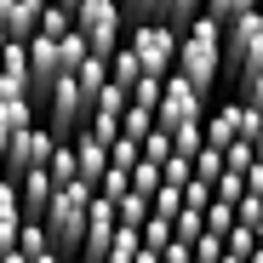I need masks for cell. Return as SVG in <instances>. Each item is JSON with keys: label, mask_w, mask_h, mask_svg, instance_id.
Masks as SVG:
<instances>
[{"label": "cell", "mask_w": 263, "mask_h": 263, "mask_svg": "<svg viewBox=\"0 0 263 263\" xmlns=\"http://www.w3.org/2000/svg\"><path fill=\"white\" fill-rule=\"evenodd\" d=\"M223 252H229V257H252V252H257V229H252V223H235V229L223 235Z\"/></svg>", "instance_id": "obj_23"}, {"label": "cell", "mask_w": 263, "mask_h": 263, "mask_svg": "<svg viewBox=\"0 0 263 263\" xmlns=\"http://www.w3.org/2000/svg\"><path fill=\"white\" fill-rule=\"evenodd\" d=\"M138 74H143V69H138V58H132V52H126V40H120V52L109 58V80H115V86H126V98H132Z\"/></svg>", "instance_id": "obj_19"}, {"label": "cell", "mask_w": 263, "mask_h": 263, "mask_svg": "<svg viewBox=\"0 0 263 263\" xmlns=\"http://www.w3.org/2000/svg\"><path fill=\"white\" fill-rule=\"evenodd\" d=\"M206 229H212V235H229V229H235V206L212 195V206H206Z\"/></svg>", "instance_id": "obj_29"}, {"label": "cell", "mask_w": 263, "mask_h": 263, "mask_svg": "<svg viewBox=\"0 0 263 263\" xmlns=\"http://www.w3.org/2000/svg\"><path fill=\"white\" fill-rule=\"evenodd\" d=\"M189 166H195V178H206V183H217V178H223V149H212V143H206V149H200V155H195Z\"/></svg>", "instance_id": "obj_27"}, {"label": "cell", "mask_w": 263, "mask_h": 263, "mask_svg": "<svg viewBox=\"0 0 263 263\" xmlns=\"http://www.w3.org/2000/svg\"><path fill=\"white\" fill-rule=\"evenodd\" d=\"M200 12H206V0H160V23H172V29H189Z\"/></svg>", "instance_id": "obj_18"}, {"label": "cell", "mask_w": 263, "mask_h": 263, "mask_svg": "<svg viewBox=\"0 0 263 263\" xmlns=\"http://www.w3.org/2000/svg\"><path fill=\"white\" fill-rule=\"evenodd\" d=\"M0 263H29V257H23V252L12 246V252H0Z\"/></svg>", "instance_id": "obj_42"}, {"label": "cell", "mask_w": 263, "mask_h": 263, "mask_svg": "<svg viewBox=\"0 0 263 263\" xmlns=\"http://www.w3.org/2000/svg\"><path fill=\"white\" fill-rule=\"evenodd\" d=\"M40 115L23 103V98H0V172H6V155H12V143L23 138V132L34 126Z\"/></svg>", "instance_id": "obj_10"}, {"label": "cell", "mask_w": 263, "mask_h": 263, "mask_svg": "<svg viewBox=\"0 0 263 263\" xmlns=\"http://www.w3.org/2000/svg\"><path fill=\"white\" fill-rule=\"evenodd\" d=\"M120 132H126V138H149V132H155V109H138V103H126V115H120Z\"/></svg>", "instance_id": "obj_21"}, {"label": "cell", "mask_w": 263, "mask_h": 263, "mask_svg": "<svg viewBox=\"0 0 263 263\" xmlns=\"http://www.w3.org/2000/svg\"><path fill=\"white\" fill-rule=\"evenodd\" d=\"M143 160V149H138V138H126V132H120V138L109 143V166H120V172H132V166H138Z\"/></svg>", "instance_id": "obj_24"}, {"label": "cell", "mask_w": 263, "mask_h": 263, "mask_svg": "<svg viewBox=\"0 0 263 263\" xmlns=\"http://www.w3.org/2000/svg\"><path fill=\"white\" fill-rule=\"evenodd\" d=\"M217 263H246V257H229V252H223V257H217Z\"/></svg>", "instance_id": "obj_44"}, {"label": "cell", "mask_w": 263, "mask_h": 263, "mask_svg": "<svg viewBox=\"0 0 263 263\" xmlns=\"http://www.w3.org/2000/svg\"><path fill=\"white\" fill-rule=\"evenodd\" d=\"M126 189H132V172H120V166H109L103 178H98V195H103V200H120Z\"/></svg>", "instance_id": "obj_31"}, {"label": "cell", "mask_w": 263, "mask_h": 263, "mask_svg": "<svg viewBox=\"0 0 263 263\" xmlns=\"http://www.w3.org/2000/svg\"><path fill=\"white\" fill-rule=\"evenodd\" d=\"M235 98H240L246 109H263V69H257V74H246V80L235 86Z\"/></svg>", "instance_id": "obj_36"}, {"label": "cell", "mask_w": 263, "mask_h": 263, "mask_svg": "<svg viewBox=\"0 0 263 263\" xmlns=\"http://www.w3.org/2000/svg\"><path fill=\"white\" fill-rule=\"evenodd\" d=\"M252 6H257V0H206V17H217V23L229 29V23H235V17H246Z\"/></svg>", "instance_id": "obj_26"}, {"label": "cell", "mask_w": 263, "mask_h": 263, "mask_svg": "<svg viewBox=\"0 0 263 263\" xmlns=\"http://www.w3.org/2000/svg\"><path fill=\"white\" fill-rule=\"evenodd\" d=\"M69 29H74V12H63V6H52V0H46V12H40L34 34H40V40H63Z\"/></svg>", "instance_id": "obj_16"}, {"label": "cell", "mask_w": 263, "mask_h": 263, "mask_svg": "<svg viewBox=\"0 0 263 263\" xmlns=\"http://www.w3.org/2000/svg\"><path fill=\"white\" fill-rule=\"evenodd\" d=\"M160 263H195V246H189V240H178V235H172V240L160 246Z\"/></svg>", "instance_id": "obj_39"}, {"label": "cell", "mask_w": 263, "mask_h": 263, "mask_svg": "<svg viewBox=\"0 0 263 263\" xmlns=\"http://www.w3.org/2000/svg\"><path fill=\"white\" fill-rule=\"evenodd\" d=\"M52 149H58V132L46 126V120H34L23 138L12 143V155H6V172L0 178H17V172H29V166H46L52 160Z\"/></svg>", "instance_id": "obj_8"}, {"label": "cell", "mask_w": 263, "mask_h": 263, "mask_svg": "<svg viewBox=\"0 0 263 263\" xmlns=\"http://www.w3.org/2000/svg\"><path fill=\"white\" fill-rule=\"evenodd\" d=\"M257 6H263V0H257Z\"/></svg>", "instance_id": "obj_47"}, {"label": "cell", "mask_w": 263, "mask_h": 263, "mask_svg": "<svg viewBox=\"0 0 263 263\" xmlns=\"http://www.w3.org/2000/svg\"><path fill=\"white\" fill-rule=\"evenodd\" d=\"M92 195H98L92 183H58L46 212H40V223H46V235L63 257H74L80 240H86V206H92Z\"/></svg>", "instance_id": "obj_2"}, {"label": "cell", "mask_w": 263, "mask_h": 263, "mask_svg": "<svg viewBox=\"0 0 263 263\" xmlns=\"http://www.w3.org/2000/svg\"><path fill=\"white\" fill-rule=\"evenodd\" d=\"M69 143H74V160H80V183H92V189H98V178L109 172V143H103V138H92L86 126L74 132Z\"/></svg>", "instance_id": "obj_12"}, {"label": "cell", "mask_w": 263, "mask_h": 263, "mask_svg": "<svg viewBox=\"0 0 263 263\" xmlns=\"http://www.w3.org/2000/svg\"><path fill=\"white\" fill-rule=\"evenodd\" d=\"M195 120H206V98L195 92V86L172 69L166 74V86H160V109H155V126H195Z\"/></svg>", "instance_id": "obj_7"}, {"label": "cell", "mask_w": 263, "mask_h": 263, "mask_svg": "<svg viewBox=\"0 0 263 263\" xmlns=\"http://www.w3.org/2000/svg\"><path fill=\"white\" fill-rule=\"evenodd\" d=\"M235 223H252V229L263 223V195H252V189H246V195L235 200Z\"/></svg>", "instance_id": "obj_34"}, {"label": "cell", "mask_w": 263, "mask_h": 263, "mask_svg": "<svg viewBox=\"0 0 263 263\" xmlns=\"http://www.w3.org/2000/svg\"><path fill=\"white\" fill-rule=\"evenodd\" d=\"M149 212H160V217H178V212H183V189H178V183H160V189L149 195Z\"/></svg>", "instance_id": "obj_25"}, {"label": "cell", "mask_w": 263, "mask_h": 263, "mask_svg": "<svg viewBox=\"0 0 263 263\" xmlns=\"http://www.w3.org/2000/svg\"><path fill=\"white\" fill-rule=\"evenodd\" d=\"M115 217H120V223H132V229H143V223H149V200H143L138 189H126V195L115 200Z\"/></svg>", "instance_id": "obj_20"}, {"label": "cell", "mask_w": 263, "mask_h": 263, "mask_svg": "<svg viewBox=\"0 0 263 263\" xmlns=\"http://www.w3.org/2000/svg\"><path fill=\"white\" fill-rule=\"evenodd\" d=\"M246 189H252V195H263V155L246 166Z\"/></svg>", "instance_id": "obj_40"}, {"label": "cell", "mask_w": 263, "mask_h": 263, "mask_svg": "<svg viewBox=\"0 0 263 263\" xmlns=\"http://www.w3.org/2000/svg\"><path fill=\"white\" fill-rule=\"evenodd\" d=\"M212 195H217V189H212L206 178H189V183H183V206H189V212H206Z\"/></svg>", "instance_id": "obj_33"}, {"label": "cell", "mask_w": 263, "mask_h": 263, "mask_svg": "<svg viewBox=\"0 0 263 263\" xmlns=\"http://www.w3.org/2000/svg\"><path fill=\"white\" fill-rule=\"evenodd\" d=\"M52 6H63V12H80V0H52Z\"/></svg>", "instance_id": "obj_43"}, {"label": "cell", "mask_w": 263, "mask_h": 263, "mask_svg": "<svg viewBox=\"0 0 263 263\" xmlns=\"http://www.w3.org/2000/svg\"><path fill=\"white\" fill-rule=\"evenodd\" d=\"M52 183H80V160H74V143L69 138H58V149H52Z\"/></svg>", "instance_id": "obj_15"}, {"label": "cell", "mask_w": 263, "mask_h": 263, "mask_svg": "<svg viewBox=\"0 0 263 263\" xmlns=\"http://www.w3.org/2000/svg\"><path fill=\"white\" fill-rule=\"evenodd\" d=\"M17 252H23V257L34 263V257H46V252H58V246H52L46 223H23V229H17Z\"/></svg>", "instance_id": "obj_17"}, {"label": "cell", "mask_w": 263, "mask_h": 263, "mask_svg": "<svg viewBox=\"0 0 263 263\" xmlns=\"http://www.w3.org/2000/svg\"><path fill=\"white\" fill-rule=\"evenodd\" d=\"M132 263H160V252H149V246H138V257Z\"/></svg>", "instance_id": "obj_41"}, {"label": "cell", "mask_w": 263, "mask_h": 263, "mask_svg": "<svg viewBox=\"0 0 263 263\" xmlns=\"http://www.w3.org/2000/svg\"><path fill=\"white\" fill-rule=\"evenodd\" d=\"M178 74L195 86L200 98H212V92H217V80H223V23H217V17H206V12H200V17L183 29Z\"/></svg>", "instance_id": "obj_1"}, {"label": "cell", "mask_w": 263, "mask_h": 263, "mask_svg": "<svg viewBox=\"0 0 263 263\" xmlns=\"http://www.w3.org/2000/svg\"><path fill=\"white\" fill-rule=\"evenodd\" d=\"M178 46H183V29H172V23H160V17L126 23V52L138 58V69L155 74V80H166L172 69H178Z\"/></svg>", "instance_id": "obj_3"}, {"label": "cell", "mask_w": 263, "mask_h": 263, "mask_svg": "<svg viewBox=\"0 0 263 263\" xmlns=\"http://www.w3.org/2000/svg\"><path fill=\"white\" fill-rule=\"evenodd\" d=\"M138 149H143V160H155V166H166L172 155H178V149H172V132H166V126H155L149 138L138 143Z\"/></svg>", "instance_id": "obj_22"}, {"label": "cell", "mask_w": 263, "mask_h": 263, "mask_svg": "<svg viewBox=\"0 0 263 263\" xmlns=\"http://www.w3.org/2000/svg\"><path fill=\"white\" fill-rule=\"evenodd\" d=\"M40 12H46V0H0V29L12 40H34Z\"/></svg>", "instance_id": "obj_13"}, {"label": "cell", "mask_w": 263, "mask_h": 263, "mask_svg": "<svg viewBox=\"0 0 263 263\" xmlns=\"http://www.w3.org/2000/svg\"><path fill=\"white\" fill-rule=\"evenodd\" d=\"M160 183H166V178H160V166H155V160H138V166H132V189H138L143 200H149Z\"/></svg>", "instance_id": "obj_28"}, {"label": "cell", "mask_w": 263, "mask_h": 263, "mask_svg": "<svg viewBox=\"0 0 263 263\" xmlns=\"http://www.w3.org/2000/svg\"><path fill=\"white\" fill-rule=\"evenodd\" d=\"M120 17L126 23H149V17H160V0H120Z\"/></svg>", "instance_id": "obj_35"}, {"label": "cell", "mask_w": 263, "mask_h": 263, "mask_svg": "<svg viewBox=\"0 0 263 263\" xmlns=\"http://www.w3.org/2000/svg\"><path fill=\"white\" fill-rule=\"evenodd\" d=\"M166 240H172V217H160V212H149V223H143V246H149V252H160Z\"/></svg>", "instance_id": "obj_32"}, {"label": "cell", "mask_w": 263, "mask_h": 263, "mask_svg": "<svg viewBox=\"0 0 263 263\" xmlns=\"http://www.w3.org/2000/svg\"><path fill=\"white\" fill-rule=\"evenodd\" d=\"M74 29L86 34L92 58H115V52H120V40H126L120 0H80V12H74Z\"/></svg>", "instance_id": "obj_6"}, {"label": "cell", "mask_w": 263, "mask_h": 263, "mask_svg": "<svg viewBox=\"0 0 263 263\" xmlns=\"http://www.w3.org/2000/svg\"><path fill=\"white\" fill-rule=\"evenodd\" d=\"M257 69H263V6H252L246 17H235L223 29V80L240 86Z\"/></svg>", "instance_id": "obj_4"}, {"label": "cell", "mask_w": 263, "mask_h": 263, "mask_svg": "<svg viewBox=\"0 0 263 263\" xmlns=\"http://www.w3.org/2000/svg\"><path fill=\"white\" fill-rule=\"evenodd\" d=\"M240 115H246V103H240V98H229V103L206 109V143H212V149L240 143Z\"/></svg>", "instance_id": "obj_11"}, {"label": "cell", "mask_w": 263, "mask_h": 263, "mask_svg": "<svg viewBox=\"0 0 263 263\" xmlns=\"http://www.w3.org/2000/svg\"><path fill=\"white\" fill-rule=\"evenodd\" d=\"M217 257H223V235L200 229V240H195V263H217Z\"/></svg>", "instance_id": "obj_37"}, {"label": "cell", "mask_w": 263, "mask_h": 263, "mask_svg": "<svg viewBox=\"0 0 263 263\" xmlns=\"http://www.w3.org/2000/svg\"><path fill=\"white\" fill-rule=\"evenodd\" d=\"M257 246H263V223H257Z\"/></svg>", "instance_id": "obj_46"}, {"label": "cell", "mask_w": 263, "mask_h": 263, "mask_svg": "<svg viewBox=\"0 0 263 263\" xmlns=\"http://www.w3.org/2000/svg\"><path fill=\"white\" fill-rule=\"evenodd\" d=\"M40 120H46L58 138H74V132L92 120V92L80 86V74H58V80H52L46 103H40Z\"/></svg>", "instance_id": "obj_5"}, {"label": "cell", "mask_w": 263, "mask_h": 263, "mask_svg": "<svg viewBox=\"0 0 263 263\" xmlns=\"http://www.w3.org/2000/svg\"><path fill=\"white\" fill-rule=\"evenodd\" d=\"M63 263H86V257H80V252H74V257H63Z\"/></svg>", "instance_id": "obj_45"}, {"label": "cell", "mask_w": 263, "mask_h": 263, "mask_svg": "<svg viewBox=\"0 0 263 263\" xmlns=\"http://www.w3.org/2000/svg\"><path fill=\"white\" fill-rule=\"evenodd\" d=\"M160 86H166V80L138 74V86H132V103H138V109H160Z\"/></svg>", "instance_id": "obj_30"}, {"label": "cell", "mask_w": 263, "mask_h": 263, "mask_svg": "<svg viewBox=\"0 0 263 263\" xmlns=\"http://www.w3.org/2000/svg\"><path fill=\"white\" fill-rule=\"evenodd\" d=\"M252 160H257V149H252V143H246V138H240V143H229V149H223V166H229V172H246V166H252Z\"/></svg>", "instance_id": "obj_38"}, {"label": "cell", "mask_w": 263, "mask_h": 263, "mask_svg": "<svg viewBox=\"0 0 263 263\" xmlns=\"http://www.w3.org/2000/svg\"><path fill=\"white\" fill-rule=\"evenodd\" d=\"M29 223L23 217V200H17V178H0V252L17 246V229Z\"/></svg>", "instance_id": "obj_14"}, {"label": "cell", "mask_w": 263, "mask_h": 263, "mask_svg": "<svg viewBox=\"0 0 263 263\" xmlns=\"http://www.w3.org/2000/svg\"><path fill=\"white\" fill-rule=\"evenodd\" d=\"M34 92V69H29V40H6L0 52V98H23Z\"/></svg>", "instance_id": "obj_9"}]
</instances>
